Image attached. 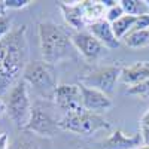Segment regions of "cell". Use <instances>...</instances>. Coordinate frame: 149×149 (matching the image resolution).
<instances>
[{"label":"cell","mask_w":149,"mask_h":149,"mask_svg":"<svg viewBox=\"0 0 149 149\" xmlns=\"http://www.w3.org/2000/svg\"><path fill=\"white\" fill-rule=\"evenodd\" d=\"M133 30H149V14L137 17Z\"/></svg>","instance_id":"603a6c76"},{"label":"cell","mask_w":149,"mask_h":149,"mask_svg":"<svg viewBox=\"0 0 149 149\" xmlns=\"http://www.w3.org/2000/svg\"><path fill=\"white\" fill-rule=\"evenodd\" d=\"M86 29H88V33H91L107 51L109 49H116L119 46V39L115 36L113 29H112V24L107 22L106 19L93 22Z\"/></svg>","instance_id":"4fadbf2b"},{"label":"cell","mask_w":149,"mask_h":149,"mask_svg":"<svg viewBox=\"0 0 149 149\" xmlns=\"http://www.w3.org/2000/svg\"><path fill=\"white\" fill-rule=\"evenodd\" d=\"M121 6L125 12V15H133V17H140L149 14V8L145 0H121Z\"/></svg>","instance_id":"ac0fdd59"},{"label":"cell","mask_w":149,"mask_h":149,"mask_svg":"<svg viewBox=\"0 0 149 149\" xmlns=\"http://www.w3.org/2000/svg\"><path fill=\"white\" fill-rule=\"evenodd\" d=\"M22 81L46 100H51V98L54 100L55 90L60 85L57 79L55 66L43 60L30 61L22 73Z\"/></svg>","instance_id":"3957f363"},{"label":"cell","mask_w":149,"mask_h":149,"mask_svg":"<svg viewBox=\"0 0 149 149\" xmlns=\"http://www.w3.org/2000/svg\"><path fill=\"white\" fill-rule=\"evenodd\" d=\"M54 102L60 110L64 112V115L84 109L79 85L74 84H60L54 94Z\"/></svg>","instance_id":"9c48e42d"},{"label":"cell","mask_w":149,"mask_h":149,"mask_svg":"<svg viewBox=\"0 0 149 149\" xmlns=\"http://www.w3.org/2000/svg\"><path fill=\"white\" fill-rule=\"evenodd\" d=\"M6 112V104H5V100L2 97H0V118H2V115Z\"/></svg>","instance_id":"484cf974"},{"label":"cell","mask_w":149,"mask_h":149,"mask_svg":"<svg viewBox=\"0 0 149 149\" xmlns=\"http://www.w3.org/2000/svg\"><path fill=\"white\" fill-rule=\"evenodd\" d=\"M127 94H130L133 97H139V98H149V79L143 81L139 85L130 86L127 90Z\"/></svg>","instance_id":"d6986e66"},{"label":"cell","mask_w":149,"mask_h":149,"mask_svg":"<svg viewBox=\"0 0 149 149\" xmlns=\"http://www.w3.org/2000/svg\"><path fill=\"white\" fill-rule=\"evenodd\" d=\"M29 61L27 27L18 26L0 40V95L8 94L24 73Z\"/></svg>","instance_id":"6da1fadb"},{"label":"cell","mask_w":149,"mask_h":149,"mask_svg":"<svg viewBox=\"0 0 149 149\" xmlns=\"http://www.w3.org/2000/svg\"><path fill=\"white\" fill-rule=\"evenodd\" d=\"M142 145L143 140L140 133L127 136L122 130H116L100 143V149H136Z\"/></svg>","instance_id":"7c38bea8"},{"label":"cell","mask_w":149,"mask_h":149,"mask_svg":"<svg viewBox=\"0 0 149 149\" xmlns=\"http://www.w3.org/2000/svg\"><path fill=\"white\" fill-rule=\"evenodd\" d=\"M82 3V9H84V14L86 18V22L88 26L93 22L97 21H102L106 17V8L103 6V3L100 0H84Z\"/></svg>","instance_id":"9a60e30c"},{"label":"cell","mask_w":149,"mask_h":149,"mask_svg":"<svg viewBox=\"0 0 149 149\" xmlns=\"http://www.w3.org/2000/svg\"><path fill=\"white\" fill-rule=\"evenodd\" d=\"M10 31H12V19L8 15L0 17V40L5 39Z\"/></svg>","instance_id":"44dd1931"},{"label":"cell","mask_w":149,"mask_h":149,"mask_svg":"<svg viewBox=\"0 0 149 149\" xmlns=\"http://www.w3.org/2000/svg\"><path fill=\"white\" fill-rule=\"evenodd\" d=\"M58 128V121L52 118V115L45 109L42 104H33L31 118L27 125V131H31L42 137H54L55 131Z\"/></svg>","instance_id":"ba28073f"},{"label":"cell","mask_w":149,"mask_h":149,"mask_svg":"<svg viewBox=\"0 0 149 149\" xmlns=\"http://www.w3.org/2000/svg\"><path fill=\"white\" fill-rule=\"evenodd\" d=\"M17 149H31V145L30 143H21V145H18Z\"/></svg>","instance_id":"83f0119b"},{"label":"cell","mask_w":149,"mask_h":149,"mask_svg":"<svg viewBox=\"0 0 149 149\" xmlns=\"http://www.w3.org/2000/svg\"><path fill=\"white\" fill-rule=\"evenodd\" d=\"M140 121H146V122H149V107H148V110L145 112V115L140 118Z\"/></svg>","instance_id":"f1b7e54d"},{"label":"cell","mask_w":149,"mask_h":149,"mask_svg":"<svg viewBox=\"0 0 149 149\" xmlns=\"http://www.w3.org/2000/svg\"><path fill=\"white\" fill-rule=\"evenodd\" d=\"M78 85H79V90L82 94V107L85 110L100 115L102 112H106L113 106V102H112L110 95L98 91L95 88H90V86H86L81 82Z\"/></svg>","instance_id":"30bf717a"},{"label":"cell","mask_w":149,"mask_h":149,"mask_svg":"<svg viewBox=\"0 0 149 149\" xmlns=\"http://www.w3.org/2000/svg\"><path fill=\"white\" fill-rule=\"evenodd\" d=\"M121 72H122V67H119L116 64L98 66V67L93 69L90 73H86L85 76H82L81 84L110 95L115 91L118 81L121 79Z\"/></svg>","instance_id":"8992f818"},{"label":"cell","mask_w":149,"mask_h":149,"mask_svg":"<svg viewBox=\"0 0 149 149\" xmlns=\"http://www.w3.org/2000/svg\"><path fill=\"white\" fill-rule=\"evenodd\" d=\"M6 113L9 115L14 125L19 130H26L33 112V103L30 100L29 85L22 79L18 81L6 95Z\"/></svg>","instance_id":"277c9868"},{"label":"cell","mask_w":149,"mask_h":149,"mask_svg":"<svg viewBox=\"0 0 149 149\" xmlns=\"http://www.w3.org/2000/svg\"><path fill=\"white\" fill-rule=\"evenodd\" d=\"M58 128L86 137V136H93L100 130H110V122L104 119L102 115L82 109L63 115V118L58 121Z\"/></svg>","instance_id":"5b68a950"},{"label":"cell","mask_w":149,"mask_h":149,"mask_svg":"<svg viewBox=\"0 0 149 149\" xmlns=\"http://www.w3.org/2000/svg\"><path fill=\"white\" fill-rule=\"evenodd\" d=\"M40 54L43 61L49 64H57L60 61L73 58L76 51L72 43V34L52 21H40L37 24Z\"/></svg>","instance_id":"7a4b0ae2"},{"label":"cell","mask_w":149,"mask_h":149,"mask_svg":"<svg viewBox=\"0 0 149 149\" xmlns=\"http://www.w3.org/2000/svg\"><path fill=\"white\" fill-rule=\"evenodd\" d=\"M58 6L69 27L76 31H84V29L88 27L81 2H58Z\"/></svg>","instance_id":"8fae6325"},{"label":"cell","mask_w":149,"mask_h":149,"mask_svg":"<svg viewBox=\"0 0 149 149\" xmlns=\"http://www.w3.org/2000/svg\"><path fill=\"white\" fill-rule=\"evenodd\" d=\"M31 2L30 0H5V6L6 9H24L26 6H29Z\"/></svg>","instance_id":"7402d4cb"},{"label":"cell","mask_w":149,"mask_h":149,"mask_svg":"<svg viewBox=\"0 0 149 149\" xmlns=\"http://www.w3.org/2000/svg\"><path fill=\"white\" fill-rule=\"evenodd\" d=\"M6 6H5V0H0V17L6 15Z\"/></svg>","instance_id":"4316f807"},{"label":"cell","mask_w":149,"mask_h":149,"mask_svg":"<svg viewBox=\"0 0 149 149\" xmlns=\"http://www.w3.org/2000/svg\"><path fill=\"white\" fill-rule=\"evenodd\" d=\"M146 79H149V63L148 61H139V63H134L131 66L122 67L121 81L125 85H128V88L142 84Z\"/></svg>","instance_id":"5bb4252c"},{"label":"cell","mask_w":149,"mask_h":149,"mask_svg":"<svg viewBox=\"0 0 149 149\" xmlns=\"http://www.w3.org/2000/svg\"><path fill=\"white\" fill-rule=\"evenodd\" d=\"M139 133L142 136L143 145H149V122L140 121V124H139Z\"/></svg>","instance_id":"cb8c5ba5"},{"label":"cell","mask_w":149,"mask_h":149,"mask_svg":"<svg viewBox=\"0 0 149 149\" xmlns=\"http://www.w3.org/2000/svg\"><path fill=\"white\" fill-rule=\"evenodd\" d=\"M122 40L131 49L146 48L149 46V30H131Z\"/></svg>","instance_id":"2e32d148"},{"label":"cell","mask_w":149,"mask_h":149,"mask_svg":"<svg viewBox=\"0 0 149 149\" xmlns=\"http://www.w3.org/2000/svg\"><path fill=\"white\" fill-rule=\"evenodd\" d=\"M72 43H73L74 49H76V52L81 54L85 60H88V61L100 60L107 52V49L88 31H74V33H72Z\"/></svg>","instance_id":"52a82bcc"},{"label":"cell","mask_w":149,"mask_h":149,"mask_svg":"<svg viewBox=\"0 0 149 149\" xmlns=\"http://www.w3.org/2000/svg\"><path fill=\"white\" fill-rule=\"evenodd\" d=\"M8 148V134L2 133L0 134V149H6Z\"/></svg>","instance_id":"d4e9b609"},{"label":"cell","mask_w":149,"mask_h":149,"mask_svg":"<svg viewBox=\"0 0 149 149\" xmlns=\"http://www.w3.org/2000/svg\"><path fill=\"white\" fill-rule=\"evenodd\" d=\"M122 15H125V12H124V9H122V6H121V3L118 2L115 6H112V8H109V9H106V17H104V19L107 21V22H115L116 19H119Z\"/></svg>","instance_id":"ffe728a7"},{"label":"cell","mask_w":149,"mask_h":149,"mask_svg":"<svg viewBox=\"0 0 149 149\" xmlns=\"http://www.w3.org/2000/svg\"><path fill=\"white\" fill-rule=\"evenodd\" d=\"M136 149H149V145H142L140 148H136Z\"/></svg>","instance_id":"f546056e"},{"label":"cell","mask_w":149,"mask_h":149,"mask_svg":"<svg viewBox=\"0 0 149 149\" xmlns=\"http://www.w3.org/2000/svg\"><path fill=\"white\" fill-rule=\"evenodd\" d=\"M136 19L137 17H133V15H122L119 19H116L115 22H112V29H113V33L118 39H124L134 27Z\"/></svg>","instance_id":"e0dca14e"}]
</instances>
